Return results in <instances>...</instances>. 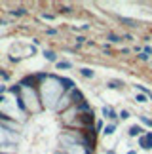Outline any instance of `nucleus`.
Listing matches in <instances>:
<instances>
[{"label":"nucleus","instance_id":"1","mask_svg":"<svg viewBox=\"0 0 152 154\" xmlns=\"http://www.w3.org/2000/svg\"><path fill=\"white\" fill-rule=\"evenodd\" d=\"M139 145H141L144 150H150L152 149V133L148 131V133L141 135V137H139Z\"/></svg>","mask_w":152,"mask_h":154},{"label":"nucleus","instance_id":"2","mask_svg":"<svg viewBox=\"0 0 152 154\" xmlns=\"http://www.w3.org/2000/svg\"><path fill=\"white\" fill-rule=\"evenodd\" d=\"M139 135H144V129L141 126H131L129 128V137H139Z\"/></svg>","mask_w":152,"mask_h":154},{"label":"nucleus","instance_id":"3","mask_svg":"<svg viewBox=\"0 0 152 154\" xmlns=\"http://www.w3.org/2000/svg\"><path fill=\"white\" fill-rule=\"evenodd\" d=\"M103 114H105V118H108V120H116V118H118V114H116L112 109H108V106L103 109Z\"/></svg>","mask_w":152,"mask_h":154},{"label":"nucleus","instance_id":"4","mask_svg":"<svg viewBox=\"0 0 152 154\" xmlns=\"http://www.w3.org/2000/svg\"><path fill=\"white\" fill-rule=\"evenodd\" d=\"M44 57L48 59V61L57 63V55H55V51H51V50H46V51H44Z\"/></svg>","mask_w":152,"mask_h":154},{"label":"nucleus","instance_id":"5","mask_svg":"<svg viewBox=\"0 0 152 154\" xmlns=\"http://www.w3.org/2000/svg\"><path fill=\"white\" fill-rule=\"evenodd\" d=\"M55 67L59 69V70H65V69H72V63H68V61H57Z\"/></svg>","mask_w":152,"mask_h":154},{"label":"nucleus","instance_id":"6","mask_svg":"<svg viewBox=\"0 0 152 154\" xmlns=\"http://www.w3.org/2000/svg\"><path fill=\"white\" fill-rule=\"evenodd\" d=\"M80 122H82V124H91V122H93L91 112H86V114H82V116H80Z\"/></svg>","mask_w":152,"mask_h":154},{"label":"nucleus","instance_id":"7","mask_svg":"<svg viewBox=\"0 0 152 154\" xmlns=\"http://www.w3.org/2000/svg\"><path fill=\"white\" fill-rule=\"evenodd\" d=\"M80 74H82V76H86V78H93V70H91V69H87V67L80 69Z\"/></svg>","mask_w":152,"mask_h":154},{"label":"nucleus","instance_id":"8","mask_svg":"<svg viewBox=\"0 0 152 154\" xmlns=\"http://www.w3.org/2000/svg\"><path fill=\"white\" fill-rule=\"evenodd\" d=\"M120 21L126 23V25H129V27H137V21L135 19H129V17H120Z\"/></svg>","mask_w":152,"mask_h":154},{"label":"nucleus","instance_id":"9","mask_svg":"<svg viewBox=\"0 0 152 154\" xmlns=\"http://www.w3.org/2000/svg\"><path fill=\"white\" fill-rule=\"evenodd\" d=\"M114 131H116V124H110V126L105 128V131H103V133H105V135H112Z\"/></svg>","mask_w":152,"mask_h":154},{"label":"nucleus","instance_id":"10","mask_svg":"<svg viewBox=\"0 0 152 154\" xmlns=\"http://www.w3.org/2000/svg\"><path fill=\"white\" fill-rule=\"evenodd\" d=\"M120 84H122L120 80H110L108 82V88H110V90H120Z\"/></svg>","mask_w":152,"mask_h":154},{"label":"nucleus","instance_id":"11","mask_svg":"<svg viewBox=\"0 0 152 154\" xmlns=\"http://www.w3.org/2000/svg\"><path fill=\"white\" fill-rule=\"evenodd\" d=\"M108 40H110V42H122L124 38L118 36V34H114V32H110V34H108Z\"/></svg>","mask_w":152,"mask_h":154},{"label":"nucleus","instance_id":"12","mask_svg":"<svg viewBox=\"0 0 152 154\" xmlns=\"http://www.w3.org/2000/svg\"><path fill=\"white\" fill-rule=\"evenodd\" d=\"M135 101H137V103H147L148 99H147V95H144V93H137V95H135Z\"/></svg>","mask_w":152,"mask_h":154},{"label":"nucleus","instance_id":"13","mask_svg":"<svg viewBox=\"0 0 152 154\" xmlns=\"http://www.w3.org/2000/svg\"><path fill=\"white\" fill-rule=\"evenodd\" d=\"M78 110H84V112H90V105H87L86 101H82V103L78 105Z\"/></svg>","mask_w":152,"mask_h":154},{"label":"nucleus","instance_id":"14","mask_svg":"<svg viewBox=\"0 0 152 154\" xmlns=\"http://www.w3.org/2000/svg\"><path fill=\"white\" fill-rule=\"evenodd\" d=\"M72 84H74L72 80H63V88L65 90H72Z\"/></svg>","mask_w":152,"mask_h":154},{"label":"nucleus","instance_id":"15","mask_svg":"<svg viewBox=\"0 0 152 154\" xmlns=\"http://www.w3.org/2000/svg\"><path fill=\"white\" fill-rule=\"evenodd\" d=\"M141 122L144 124V126H148V128H152V120H150V118H147V116H141Z\"/></svg>","mask_w":152,"mask_h":154},{"label":"nucleus","instance_id":"16","mask_svg":"<svg viewBox=\"0 0 152 154\" xmlns=\"http://www.w3.org/2000/svg\"><path fill=\"white\" fill-rule=\"evenodd\" d=\"M23 14H25V10H23V8H19V10H14V11H11V15H15V17H21Z\"/></svg>","mask_w":152,"mask_h":154},{"label":"nucleus","instance_id":"17","mask_svg":"<svg viewBox=\"0 0 152 154\" xmlns=\"http://www.w3.org/2000/svg\"><path fill=\"white\" fill-rule=\"evenodd\" d=\"M118 116L122 118V120H127V118H129V112H127V110H122V112H120Z\"/></svg>","mask_w":152,"mask_h":154},{"label":"nucleus","instance_id":"18","mask_svg":"<svg viewBox=\"0 0 152 154\" xmlns=\"http://www.w3.org/2000/svg\"><path fill=\"white\" fill-rule=\"evenodd\" d=\"M135 88H137V90H141V91L144 93V95H147V93H148V90H147V88H144V86H141V84H137Z\"/></svg>","mask_w":152,"mask_h":154},{"label":"nucleus","instance_id":"19","mask_svg":"<svg viewBox=\"0 0 152 154\" xmlns=\"http://www.w3.org/2000/svg\"><path fill=\"white\" fill-rule=\"evenodd\" d=\"M139 59H141V61H147V59H148V53H139Z\"/></svg>","mask_w":152,"mask_h":154},{"label":"nucleus","instance_id":"20","mask_svg":"<svg viewBox=\"0 0 152 154\" xmlns=\"http://www.w3.org/2000/svg\"><path fill=\"white\" fill-rule=\"evenodd\" d=\"M61 11H65V14H71L72 8H71V6H63V10H61Z\"/></svg>","mask_w":152,"mask_h":154},{"label":"nucleus","instance_id":"21","mask_svg":"<svg viewBox=\"0 0 152 154\" xmlns=\"http://www.w3.org/2000/svg\"><path fill=\"white\" fill-rule=\"evenodd\" d=\"M0 76H2V78H4V80H10V74H6V72H4V70H2V72H0Z\"/></svg>","mask_w":152,"mask_h":154},{"label":"nucleus","instance_id":"22","mask_svg":"<svg viewBox=\"0 0 152 154\" xmlns=\"http://www.w3.org/2000/svg\"><path fill=\"white\" fill-rule=\"evenodd\" d=\"M44 19H50L51 21V19H53V15H51V14H44Z\"/></svg>","mask_w":152,"mask_h":154},{"label":"nucleus","instance_id":"23","mask_svg":"<svg viewBox=\"0 0 152 154\" xmlns=\"http://www.w3.org/2000/svg\"><path fill=\"white\" fill-rule=\"evenodd\" d=\"M76 40H78V44H84V42H86V38H84V36H78Z\"/></svg>","mask_w":152,"mask_h":154},{"label":"nucleus","instance_id":"24","mask_svg":"<svg viewBox=\"0 0 152 154\" xmlns=\"http://www.w3.org/2000/svg\"><path fill=\"white\" fill-rule=\"evenodd\" d=\"M107 154H116V152L114 150H107Z\"/></svg>","mask_w":152,"mask_h":154},{"label":"nucleus","instance_id":"25","mask_svg":"<svg viewBox=\"0 0 152 154\" xmlns=\"http://www.w3.org/2000/svg\"><path fill=\"white\" fill-rule=\"evenodd\" d=\"M127 154H137V152H133V150H131V152H127Z\"/></svg>","mask_w":152,"mask_h":154}]
</instances>
